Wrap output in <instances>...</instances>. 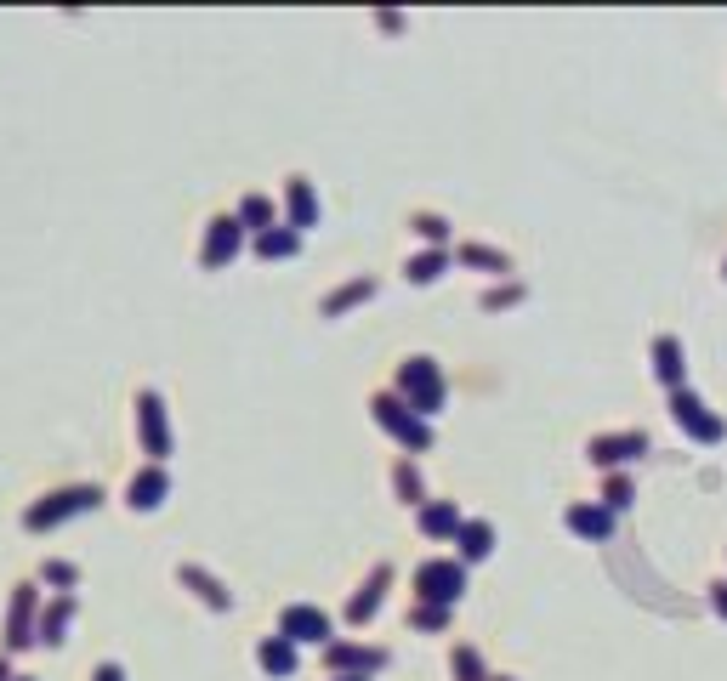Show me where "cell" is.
Masks as SVG:
<instances>
[{
  "instance_id": "obj_1",
  "label": "cell",
  "mask_w": 727,
  "mask_h": 681,
  "mask_svg": "<svg viewBox=\"0 0 727 681\" xmlns=\"http://www.w3.org/2000/svg\"><path fill=\"white\" fill-rule=\"evenodd\" d=\"M97 506H103V489H91V483H80V489H57V494H46V500H35V506L23 511V528L46 534V528H57L63 517H80V511H97Z\"/></svg>"
},
{
  "instance_id": "obj_2",
  "label": "cell",
  "mask_w": 727,
  "mask_h": 681,
  "mask_svg": "<svg viewBox=\"0 0 727 681\" xmlns=\"http://www.w3.org/2000/svg\"><path fill=\"white\" fill-rule=\"evenodd\" d=\"M35 608H40V591L35 585H18L12 591V608H6V653H23L29 642H40L35 636Z\"/></svg>"
},
{
  "instance_id": "obj_3",
  "label": "cell",
  "mask_w": 727,
  "mask_h": 681,
  "mask_svg": "<svg viewBox=\"0 0 727 681\" xmlns=\"http://www.w3.org/2000/svg\"><path fill=\"white\" fill-rule=\"evenodd\" d=\"M415 585H421L426 602H438V608H444V602H455V596H461V568H455V562H426Z\"/></svg>"
},
{
  "instance_id": "obj_4",
  "label": "cell",
  "mask_w": 727,
  "mask_h": 681,
  "mask_svg": "<svg viewBox=\"0 0 727 681\" xmlns=\"http://www.w3.org/2000/svg\"><path fill=\"white\" fill-rule=\"evenodd\" d=\"M404 392L421 409H438V398H444V381H438V369L426 364V358H409V369H404Z\"/></svg>"
},
{
  "instance_id": "obj_5",
  "label": "cell",
  "mask_w": 727,
  "mask_h": 681,
  "mask_svg": "<svg viewBox=\"0 0 727 681\" xmlns=\"http://www.w3.org/2000/svg\"><path fill=\"white\" fill-rule=\"evenodd\" d=\"M137 409H142V443H148V454H171V426H165V403L154 398V392H142Z\"/></svg>"
},
{
  "instance_id": "obj_6",
  "label": "cell",
  "mask_w": 727,
  "mask_h": 681,
  "mask_svg": "<svg viewBox=\"0 0 727 681\" xmlns=\"http://www.w3.org/2000/svg\"><path fill=\"white\" fill-rule=\"evenodd\" d=\"M375 415H381V426H392V432L404 437L409 449H426V426H415V420H409L392 398H375Z\"/></svg>"
},
{
  "instance_id": "obj_7",
  "label": "cell",
  "mask_w": 727,
  "mask_h": 681,
  "mask_svg": "<svg viewBox=\"0 0 727 681\" xmlns=\"http://www.w3.org/2000/svg\"><path fill=\"white\" fill-rule=\"evenodd\" d=\"M324 613H313V608H290L284 613V636H296V642H324Z\"/></svg>"
},
{
  "instance_id": "obj_8",
  "label": "cell",
  "mask_w": 727,
  "mask_h": 681,
  "mask_svg": "<svg viewBox=\"0 0 727 681\" xmlns=\"http://www.w3.org/2000/svg\"><path fill=\"white\" fill-rule=\"evenodd\" d=\"M69 613H74V596L63 591V596L52 602V608H46V619H40V630H35V636H40L46 647H57V642H63V625H69Z\"/></svg>"
},
{
  "instance_id": "obj_9",
  "label": "cell",
  "mask_w": 727,
  "mask_h": 681,
  "mask_svg": "<svg viewBox=\"0 0 727 681\" xmlns=\"http://www.w3.org/2000/svg\"><path fill=\"white\" fill-rule=\"evenodd\" d=\"M216 227V233H211V239H205V262H228V256H233V245H239V222H211Z\"/></svg>"
},
{
  "instance_id": "obj_10",
  "label": "cell",
  "mask_w": 727,
  "mask_h": 681,
  "mask_svg": "<svg viewBox=\"0 0 727 681\" xmlns=\"http://www.w3.org/2000/svg\"><path fill=\"white\" fill-rule=\"evenodd\" d=\"M165 500V472H142L137 483H131V506L137 511H154Z\"/></svg>"
},
{
  "instance_id": "obj_11",
  "label": "cell",
  "mask_w": 727,
  "mask_h": 681,
  "mask_svg": "<svg viewBox=\"0 0 727 681\" xmlns=\"http://www.w3.org/2000/svg\"><path fill=\"white\" fill-rule=\"evenodd\" d=\"M182 579H188V585H194V591L205 596V602H211V608H228V596H222V585H216V579H205L199 568H182Z\"/></svg>"
},
{
  "instance_id": "obj_12",
  "label": "cell",
  "mask_w": 727,
  "mask_h": 681,
  "mask_svg": "<svg viewBox=\"0 0 727 681\" xmlns=\"http://www.w3.org/2000/svg\"><path fill=\"white\" fill-rule=\"evenodd\" d=\"M421 528L426 534H449V528H455V506H426Z\"/></svg>"
},
{
  "instance_id": "obj_13",
  "label": "cell",
  "mask_w": 727,
  "mask_h": 681,
  "mask_svg": "<svg viewBox=\"0 0 727 681\" xmlns=\"http://www.w3.org/2000/svg\"><path fill=\"white\" fill-rule=\"evenodd\" d=\"M262 664H267V670H273V676H284V670L296 664V653H290V647H284V642H267V647H262Z\"/></svg>"
},
{
  "instance_id": "obj_14",
  "label": "cell",
  "mask_w": 727,
  "mask_h": 681,
  "mask_svg": "<svg viewBox=\"0 0 727 681\" xmlns=\"http://www.w3.org/2000/svg\"><path fill=\"white\" fill-rule=\"evenodd\" d=\"M40 579H46V585H80V568H74V562H46Z\"/></svg>"
},
{
  "instance_id": "obj_15",
  "label": "cell",
  "mask_w": 727,
  "mask_h": 681,
  "mask_svg": "<svg viewBox=\"0 0 727 681\" xmlns=\"http://www.w3.org/2000/svg\"><path fill=\"white\" fill-rule=\"evenodd\" d=\"M290 210H296V222H313V193H307V182H290Z\"/></svg>"
},
{
  "instance_id": "obj_16",
  "label": "cell",
  "mask_w": 727,
  "mask_h": 681,
  "mask_svg": "<svg viewBox=\"0 0 727 681\" xmlns=\"http://www.w3.org/2000/svg\"><path fill=\"white\" fill-rule=\"evenodd\" d=\"M461 551H466V557H483V551H489V528H483V523L461 528Z\"/></svg>"
},
{
  "instance_id": "obj_17",
  "label": "cell",
  "mask_w": 727,
  "mask_h": 681,
  "mask_svg": "<svg viewBox=\"0 0 727 681\" xmlns=\"http://www.w3.org/2000/svg\"><path fill=\"white\" fill-rule=\"evenodd\" d=\"M256 250H262V256H284V250H296V233H267Z\"/></svg>"
},
{
  "instance_id": "obj_18",
  "label": "cell",
  "mask_w": 727,
  "mask_h": 681,
  "mask_svg": "<svg viewBox=\"0 0 727 681\" xmlns=\"http://www.w3.org/2000/svg\"><path fill=\"white\" fill-rule=\"evenodd\" d=\"M330 659H336V664H381V653H364V647H336Z\"/></svg>"
},
{
  "instance_id": "obj_19",
  "label": "cell",
  "mask_w": 727,
  "mask_h": 681,
  "mask_svg": "<svg viewBox=\"0 0 727 681\" xmlns=\"http://www.w3.org/2000/svg\"><path fill=\"white\" fill-rule=\"evenodd\" d=\"M438 273H444V256H421V262H415V267H409V279H438Z\"/></svg>"
},
{
  "instance_id": "obj_20",
  "label": "cell",
  "mask_w": 727,
  "mask_h": 681,
  "mask_svg": "<svg viewBox=\"0 0 727 681\" xmlns=\"http://www.w3.org/2000/svg\"><path fill=\"white\" fill-rule=\"evenodd\" d=\"M455 670H461V681H478V659H472L466 647H461V653H455Z\"/></svg>"
},
{
  "instance_id": "obj_21",
  "label": "cell",
  "mask_w": 727,
  "mask_h": 681,
  "mask_svg": "<svg viewBox=\"0 0 727 681\" xmlns=\"http://www.w3.org/2000/svg\"><path fill=\"white\" fill-rule=\"evenodd\" d=\"M245 222H256V227L267 222V205H262V199H245Z\"/></svg>"
},
{
  "instance_id": "obj_22",
  "label": "cell",
  "mask_w": 727,
  "mask_h": 681,
  "mask_svg": "<svg viewBox=\"0 0 727 681\" xmlns=\"http://www.w3.org/2000/svg\"><path fill=\"white\" fill-rule=\"evenodd\" d=\"M97 681H125V676L114 670V664H103V670H97Z\"/></svg>"
},
{
  "instance_id": "obj_23",
  "label": "cell",
  "mask_w": 727,
  "mask_h": 681,
  "mask_svg": "<svg viewBox=\"0 0 727 681\" xmlns=\"http://www.w3.org/2000/svg\"><path fill=\"white\" fill-rule=\"evenodd\" d=\"M0 681H12V670H6V659H0Z\"/></svg>"
},
{
  "instance_id": "obj_24",
  "label": "cell",
  "mask_w": 727,
  "mask_h": 681,
  "mask_svg": "<svg viewBox=\"0 0 727 681\" xmlns=\"http://www.w3.org/2000/svg\"><path fill=\"white\" fill-rule=\"evenodd\" d=\"M12 681H18V676H12Z\"/></svg>"
}]
</instances>
